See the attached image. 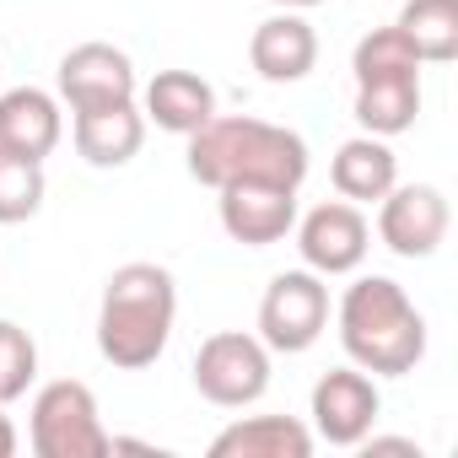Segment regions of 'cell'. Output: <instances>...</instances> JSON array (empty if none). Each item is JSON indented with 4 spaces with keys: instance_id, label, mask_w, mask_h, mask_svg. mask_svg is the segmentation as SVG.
<instances>
[{
    "instance_id": "cell-1",
    "label": "cell",
    "mask_w": 458,
    "mask_h": 458,
    "mask_svg": "<svg viewBox=\"0 0 458 458\" xmlns=\"http://www.w3.org/2000/svg\"><path fill=\"white\" fill-rule=\"evenodd\" d=\"M183 140H189V178L205 183V189H226V183L302 189V178H308V140L286 124H270V119H249V114L221 119V114H210Z\"/></svg>"
},
{
    "instance_id": "cell-2",
    "label": "cell",
    "mask_w": 458,
    "mask_h": 458,
    "mask_svg": "<svg viewBox=\"0 0 458 458\" xmlns=\"http://www.w3.org/2000/svg\"><path fill=\"white\" fill-rule=\"evenodd\" d=\"M173 318H178L173 270H162L151 259L119 265L108 276L103 308H98V351H103V361L119 367V372L151 367L173 340Z\"/></svg>"
},
{
    "instance_id": "cell-3",
    "label": "cell",
    "mask_w": 458,
    "mask_h": 458,
    "mask_svg": "<svg viewBox=\"0 0 458 458\" xmlns=\"http://www.w3.org/2000/svg\"><path fill=\"white\" fill-rule=\"evenodd\" d=\"M340 345L351 367L372 377H404L426 356V318L410 302V292L388 276H361L340 297Z\"/></svg>"
},
{
    "instance_id": "cell-4",
    "label": "cell",
    "mask_w": 458,
    "mask_h": 458,
    "mask_svg": "<svg viewBox=\"0 0 458 458\" xmlns=\"http://www.w3.org/2000/svg\"><path fill=\"white\" fill-rule=\"evenodd\" d=\"M28 442L38 458H108L114 431L98 415V394L76 377H55L33 394Z\"/></svg>"
},
{
    "instance_id": "cell-5",
    "label": "cell",
    "mask_w": 458,
    "mask_h": 458,
    "mask_svg": "<svg viewBox=\"0 0 458 458\" xmlns=\"http://www.w3.org/2000/svg\"><path fill=\"white\" fill-rule=\"evenodd\" d=\"M194 388L216 410L259 404L270 388V345L243 329H221L194 351Z\"/></svg>"
},
{
    "instance_id": "cell-6",
    "label": "cell",
    "mask_w": 458,
    "mask_h": 458,
    "mask_svg": "<svg viewBox=\"0 0 458 458\" xmlns=\"http://www.w3.org/2000/svg\"><path fill=\"white\" fill-rule=\"evenodd\" d=\"M329 329V286L313 270H286L265 286L259 302V340L281 356H302L318 345V335Z\"/></svg>"
},
{
    "instance_id": "cell-7",
    "label": "cell",
    "mask_w": 458,
    "mask_h": 458,
    "mask_svg": "<svg viewBox=\"0 0 458 458\" xmlns=\"http://www.w3.org/2000/svg\"><path fill=\"white\" fill-rule=\"evenodd\" d=\"M447 226H453V210L437 183H394L377 199V238L399 259H431L447 243Z\"/></svg>"
},
{
    "instance_id": "cell-8",
    "label": "cell",
    "mask_w": 458,
    "mask_h": 458,
    "mask_svg": "<svg viewBox=\"0 0 458 458\" xmlns=\"http://www.w3.org/2000/svg\"><path fill=\"white\" fill-rule=\"evenodd\" d=\"M372 249V226L351 199H324L297 221V254L313 276H356Z\"/></svg>"
},
{
    "instance_id": "cell-9",
    "label": "cell",
    "mask_w": 458,
    "mask_h": 458,
    "mask_svg": "<svg viewBox=\"0 0 458 458\" xmlns=\"http://www.w3.org/2000/svg\"><path fill=\"white\" fill-rule=\"evenodd\" d=\"M383 394L361 367H335L313 383V437L329 447H361V437L377 426Z\"/></svg>"
},
{
    "instance_id": "cell-10",
    "label": "cell",
    "mask_w": 458,
    "mask_h": 458,
    "mask_svg": "<svg viewBox=\"0 0 458 458\" xmlns=\"http://www.w3.org/2000/svg\"><path fill=\"white\" fill-rule=\"evenodd\" d=\"M221 199V233L243 249H270L297 226V189L281 183H226Z\"/></svg>"
},
{
    "instance_id": "cell-11",
    "label": "cell",
    "mask_w": 458,
    "mask_h": 458,
    "mask_svg": "<svg viewBox=\"0 0 458 458\" xmlns=\"http://www.w3.org/2000/svg\"><path fill=\"white\" fill-rule=\"evenodd\" d=\"M140 81H135V65L124 49L92 38V44H76L65 60H60V98L76 108H108V103H135Z\"/></svg>"
},
{
    "instance_id": "cell-12",
    "label": "cell",
    "mask_w": 458,
    "mask_h": 458,
    "mask_svg": "<svg viewBox=\"0 0 458 458\" xmlns=\"http://www.w3.org/2000/svg\"><path fill=\"white\" fill-rule=\"evenodd\" d=\"M249 60H254V71H259L265 81L292 87V81H302V76L318 65V33H313V22H308L302 12H276V17H265V22L254 28Z\"/></svg>"
},
{
    "instance_id": "cell-13",
    "label": "cell",
    "mask_w": 458,
    "mask_h": 458,
    "mask_svg": "<svg viewBox=\"0 0 458 458\" xmlns=\"http://www.w3.org/2000/svg\"><path fill=\"white\" fill-rule=\"evenodd\" d=\"M60 135H65V119H60V103L44 87H12V92H0V151L44 162L60 146Z\"/></svg>"
},
{
    "instance_id": "cell-14",
    "label": "cell",
    "mask_w": 458,
    "mask_h": 458,
    "mask_svg": "<svg viewBox=\"0 0 458 458\" xmlns=\"http://www.w3.org/2000/svg\"><path fill=\"white\" fill-rule=\"evenodd\" d=\"M76 151L87 167H124L140 140H146V114L135 103H108V108H76L71 119Z\"/></svg>"
},
{
    "instance_id": "cell-15",
    "label": "cell",
    "mask_w": 458,
    "mask_h": 458,
    "mask_svg": "<svg viewBox=\"0 0 458 458\" xmlns=\"http://www.w3.org/2000/svg\"><path fill=\"white\" fill-rule=\"evenodd\" d=\"M313 431L297 415H249L210 437V458H308Z\"/></svg>"
},
{
    "instance_id": "cell-16",
    "label": "cell",
    "mask_w": 458,
    "mask_h": 458,
    "mask_svg": "<svg viewBox=\"0 0 458 458\" xmlns=\"http://www.w3.org/2000/svg\"><path fill=\"white\" fill-rule=\"evenodd\" d=\"M140 114L167 135H194L216 114V87L194 71H157L146 81V108Z\"/></svg>"
},
{
    "instance_id": "cell-17",
    "label": "cell",
    "mask_w": 458,
    "mask_h": 458,
    "mask_svg": "<svg viewBox=\"0 0 458 458\" xmlns=\"http://www.w3.org/2000/svg\"><path fill=\"white\" fill-rule=\"evenodd\" d=\"M329 178H335L340 199H351V205H356V199L372 205V199H383V194L399 183V157L388 151L383 135H356V140H345V146L335 151Z\"/></svg>"
},
{
    "instance_id": "cell-18",
    "label": "cell",
    "mask_w": 458,
    "mask_h": 458,
    "mask_svg": "<svg viewBox=\"0 0 458 458\" xmlns=\"http://www.w3.org/2000/svg\"><path fill=\"white\" fill-rule=\"evenodd\" d=\"M420 119V71H399V76H372L356 81V124L367 135H404Z\"/></svg>"
},
{
    "instance_id": "cell-19",
    "label": "cell",
    "mask_w": 458,
    "mask_h": 458,
    "mask_svg": "<svg viewBox=\"0 0 458 458\" xmlns=\"http://www.w3.org/2000/svg\"><path fill=\"white\" fill-rule=\"evenodd\" d=\"M420 65H447L458 60V0H404V12L394 22Z\"/></svg>"
},
{
    "instance_id": "cell-20",
    "label": "cell",
    "mask_w": 458,
    "mask_h": 458,
    "mask_svg": "<svg viewBox=\"0 0 458 458\" xmlns=\"http://www.w3.org/2000/svg\"><path fill=\"white\" fill-rule=\"evenodd\" d=\"M44 162H28V157H12L0 151V226H17L28 216H38L44 205Z\"/></svg>"
},
{
    "instance_id": "cell-21",
    "label": "cell",
    "mask_w": 458,
    "mask_h": 458,
    "mask_svg": "<svg viewBox=\"0 0 458 458\" xmlns=\"http://www.w3.org/2000/svg\"><path fill=\"white\" fill-rule=\"evenodd\" d=\"M351 71L356 81H372V76H399V71H420V55L410 49V38L399 28H372L356 55H351Z\"/></svg>"
},
{
    "instance_id": "cell-22",
    "label": "cell",
    "mask_w": 458,
    "mask_h": 458,
    "mask_svg": "<svg viewBox=\"0 0 458 458\" xmlns=\"http://www.w3.org/2000/svg\"><path fill=\"white\" fill-rule=\"evenodd\" d=\"M33 377H38V345H33V335L22 324H12V318H0V404L22 399L33 388Z\"/></svg>"
},
{
    "instance_id": "cell-23",
    "label": "cell",
    "mask_w": 458,
    "mask_h": 458,
    "mask_svg": "<svg viewBox=\"0 0 458 458\" xmlns=\"http://www.w3.org/2000/svg\"><path fill=\"white\" fill-rule=\"evenodd\" d=\"M361 447H367V453H415V458H420V447H415L410 437H372V431H367Z\"/></svg>"
},
{
    "instance_id": "cell-24",
    "label": "cell",
    "mask_w": 458,
    "mask_h": 458,
    "mask_svg": "<svg viewBox=\"0 0 458 458\" xmlns=\"http://www.w3.org/2000/svg\"><path fill=\"white\" fill-rule=\"evenodd\" d=\"M12 453H17V426H12L6 404H0V458H12Z\"/></svg>"
},
{
    "instance_id": "cell-25",
    "label": "cell",
    "mask_w": 458,
    "mask_h": 458,
    "mask_svg": "<svg viewBox=\"0 0 458 458\" xmlns=\"http://www.w3.org/2000/svg\"><path fill=\"white\" fill-rule=\"evenodd\" d=\"M281 12H308V6H324V0H276Z\"/></svg>"
}]
</instances>
